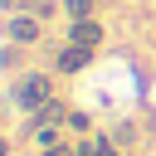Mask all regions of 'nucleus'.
<instances>
[{
    "label": "nucleus",
    "instance_id": "nucleus-6",
    "mask_svg": "<svg viewBox=\"0 0 156 156\" xmlns=\"http://www.w3.org/2000/svg\"><path fill=\"white\" fill-rule=\"evenodd\" d=\"M29 141H34V151H49V146H63V141H73L63 127H29Z\"/></svg>",
    "mask_w": 156,
    "mask_h": 156
},
{
    "label": "nucleus",
    "instance_id": "nucleus-3",
    "mask_svg": "<svg viewBox=\"0 0 156 156\" xmlns=\"http://www.w3.org/2000/svg\"><path fill=\"white\" fill-rule=\"evenodd\" d=\"M63 39L78 44V49H93V54H98V49L107 44V20H98V15H93V20H68Z\"/></svg>",
    "mask_w": 156,
    "mask_h": 156
},
{
    "label": "nucleus",
    "instance_id": "nucleus-9",
    "mask_svg": "<svg viewBox=\"0 0 156 156\" xmlns=\"http://www.w3.org/2000/svg\"><path fill=\"white\" fill-rule=\"evenodd\" d=\"M107 132H112V141H117L122 151H132V146H136V136H141V132H136V122H127V117H122V122H112Z\"/></svg>",
    "mask_w": 156,
    "mask_h": 156
},
{
    "label": "nucleus",
    "instance_id": "nucleus-7",
    "mask_svg": "<svg viewBox=\"0 0 156 156\" xmlns=\"http://www.w3.org/2000/svg\"><path fill=\"white\" fill-rule=\"evenodd\" d=\"M24 58H29V49L5 39V49H0V73H24Z\"/></svg>",
    "mask_w": 156,
    "mask_h": 156
},
{
    "label": "nucleus",
    "instance_id": "nucleus-12",
    "mask_svg": "<svg viewBox=\"0 0 156 156\" xmlns=\"http://www.w3.org/2000/svg\"><path fill=\"white\" fill-rule=\"evenodd\" d=\"M34 156H78V146L63 141V146H49V151H34Z\"/></svg>",
    "mask_w": 156,
    "mask_h": 156
},
{
    "label": "nucleus",
    "instance_id": "nucleus-10",
    "mask_svg": "<svg viewBox=\"0 0 156 156\" xmlns=\"http://www.w3.org/2000/svg\"><path fill=\"white\" fill-rule=\"evenodd\" d=\"M58 5H63L68 20H93L98 15V0H58Z\"/></svg>",
    "mask_w": 156,
    "mask_h": 156
},
{
    "label": "nucleus",
    "instance_id": "nucleus-2",
    "mask_svg": "<svg viewBox=\"0 0 156 156\" xmlns=\"http://www.w3.org/2000/svg\"><path fill=\"white\" fill-rule=\"evenodd\" d=\"M0 34H5L10 44L39 49V44L49 39V20H44V15H34V10H20V15H5V20H0Z\"/></svg>",
    "mask_w": 156,
    "mask_h": 156
},
{
    "label": "nucleus",
    "instance_id": "nucleus-1",
    "mask_svg": "<svg viewBox=\"0 0 156 156\" xmlns=\"http://www.w3.org/2000/svg\"><path fill=\"white\" fill-rule=\"evenodd\" d=\"M54 93H58V73H54L49 63L24 68V73H15V78H10V107H15L20 117H34Z\"/></svg>",
    "mask_w": 156,
    "mask_h": 156
},
{
    "label": "nucleus",
    "instance_id": "nucleus-13",
    "mask_svg": "<svg viewBox=\"0 0 156 156\" xmlns=\"http://www.w3.org/2000/svg\"><path fill=\"white\" fill-rule=\"evenodd\" d=\"M0 156H15V146H10V136L0 132Z\"/></svg>",
    "mask_w": 156,
    "mask_h": 156
},
{
    "label": "nucleus",
    "instance_id": "nucleus-4",
    "mask_svg": "<svg viewBox=\"0 0 156 156\" xmlns=\"http://www.w3.org/2000/svg\"><path fill=\"white\" fill-rule=\"evenodd\" d=\"M68 112H73V102L54 93V98H49V102H44V107L29 117V127H63V132H68Z\"/></svg>",
    "mask_w": 156,
    "mask_h": 156
},
{
    "label": "nucleus",
    "instance_id": "nucleus-5",
    "mask_svg": "<svg viewBox=\"0 0 156 156\" xmlns=\"http://www.w3.org/2000/svg\"><path fill=\"white\" fill-rule=\"evenodd\" d=\"M73 146H78V156H122V146L112 141V132H88V136H73Z\"/></svg>",
    "mask_w": 156,
    "mask_h": 156
},
{
    "label": "nucleus",
    "instance_id": "nucleus-11",
    "mask_svg": "<svg viewBox=\"0 0 156 156\" xmlns=\"http://www.w3.org/2000/svg\"><path fill=\"white\" fill-rule=\"evenodd\" d=\"M39 0H0V15H20V10H34Z\"/></svg>",
    "mask_w": 156,
    "mask_h": 156
},
{
    "label": "nucleus",
    "instance_id": "nucleus-8",
    "mask_svg": "<svg viewBox=\"0 0 156 156\" xmlns=\"http://www.w3.org/2000/svg\"><path fill=\"white\" fill-rule=\"evenodd\" d=\"M88 132H98V117L88 107H73L68 112V136H88Z\"/></svg>",
    "mask_w": 156,
    "mask_h": 156
}]
</instances>
